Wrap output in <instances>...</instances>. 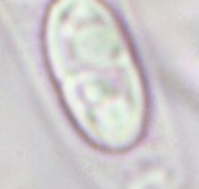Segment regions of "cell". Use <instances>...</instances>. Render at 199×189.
Instances as JSON below:
<instances>
[{
  "mask_svg": "<svg viewBox=\"0 0 199 189\" xmlns=\"http://www.w3.org/2000/svg\"><path fill=\"white\" fill-rule=\"evenodd\" d=\"M42 50L74 130L104 153L132 151L149 125V88L132 36L106 0H52Z\"/></svg>",
  "mask_w": 199,
  "mask_h": 189,
  "instance_id": "cell-1",
  "label": "cell"
}]
</instances>
